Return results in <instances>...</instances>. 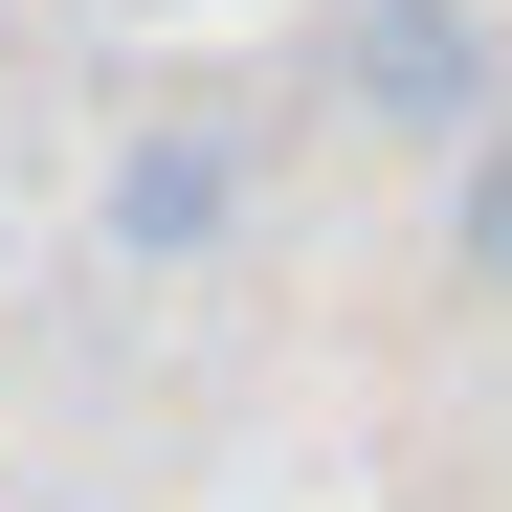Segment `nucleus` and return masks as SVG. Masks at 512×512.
Returning <instances> with one entry per match:
<instances>
[{
    "label": "nucleus",
    "instance_id": "f257e3e1",
    "mask_svg": "<svg viewBox=\"0 0 512 512\" xmlns=\"http://www.w3.org/2000/svg\"><path fill=\"white\" fill-rule=\"evenodd\" d=\"M245 223V156L223 134H134L112 156V245H134V268H179V245H223Z\"/></svg>",
    "mask_w": 512,
    "mask_h": 512
},
{
    "label": "nucleus",
    "instance_id": "f03ea898",
    "mask_svg": "<svg viewBox=\"0 0 512 512\" xmlns=\"http://www.w3.org/2000/svg\"><path fill=\"white\" fill-rule=\"evenodd\" d=\"M357 90L401 112V134H468L490 90H468V23H446V0H423V23H357Z\"/></svg>",
    "mask_w": 512,
    "mask_h": 512
},
{
    "label": "nucleus",
    "instance_id": "7ed1b4c3",
    "mask_svg": "<svg viewBox=\"0 0 512 512\" xmlns=\"http://www.w3.org/2000/svg\"><path fill=\"white\" fill-rule=\"evenodd\" d=\"M446 179H468V290L512 312V112H468V134H446Z\"/></svg>",
    "mask_w": 512,
    "mask_h": 512
}]
</instances>
